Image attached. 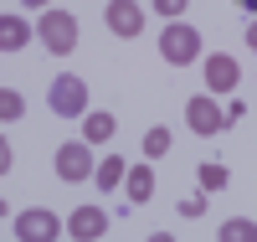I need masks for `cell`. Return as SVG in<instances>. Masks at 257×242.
Here are the masks:
<instances>
[{
    "mask_svg": "<svg viewBox=\"0 0 257 242\" xmlns=\"http://www.w3.org/2000/svg\"><path fill=\"white\" fill-rule=\"evenodd\" d=\"M47 103L57 119H88V77L77 72H57L47 88Z\"/></svg>",
    "mask_w": 257,
    "mask_h": 242,
    "instance_id": "cell-1",
    "label": "cell"
},
{
    "mask_svg": "<svg viewBox=\"0 0 257 242\" xmlns=\"http://www.w3.org/2000/svg\"><path fill=\"white\" fill-rule=\"evenodd\" d=\"M36 36H41V47H47L52 57H67L77 47V21H72V11H47L41 26H36Z\"/></svg>",
    "mask_w": 257,
    "mask_h": 242,
    "instance_id": "cell-2",
    "label": "cell"
},
{
    "mask_svg": "<svg viewBox=\"0 0 257 242\" xmlns=\"http://www.w3.org/2000/svg\"><path fill=\"white\" fill-rule=\"evenodd\" d=\"M160 57L170 62V67H185V62H196V57H201V31H196V26H185V21L165 26V36H160Z\"/></svg>",
    "mask_w": 257,
    "mask_h": 242,
    "instance_id": "cell-3",
    "label": "cell"
},
{
    "mask_svg": "<svg viewBox=\"0 0 257 242\" xmlns=\"http://www.w3.org/2000/svg\"><path fill=\"white\" fill-rule=\"evenodd\" d=\"M185 124H190V134H201V139H211V134H221V129L231 124L226 119V108L211 98V93H196L185 103Z\"/></svg>",
    "mask_w": 257,
    "mask_h": 242,
    "instance_id": "cell-4",
    "label": "cell"
},
{
    "mask_svg": "<svg viewBox=\"0 0 257 242\" xmlns=\"http://www.w3.org/2000/svg\"><path fill=\"white\" fill-rule=\"evenodd\" d=\"M57 237H62L57 211L31 206V211H21V216H16V242H57Z\"/></svg>",
    "mask_w": 257,
    "mask_h": 242,
    "instance_id": "cell-5",
    "label": "cell"
},
{
    "mask_svg": "<svg viewBox=\"0 0 257 242\" xmlns=\"http://www.w3.org/2000/svg\"><path fill=\"white\" fill-rule=\"evenodd\" d=\"M57 175H62V181H88V175H93V144H82V139H67V144H62L57 149Z\"/></svg>",
    "mask_w": 257,
    "mask_h": 242,
    "instance_id": "cell-6",
    "label": "cell"
},
{
    "mask_svg": "<svg viewBox=\"0 0 257 242\" xmlns=\"http://www.w3.org/2000/svg\"><path fill=\"white\" fill-rule=\"evenodd\" d=\"M67 232L77 242H103V232H108V211H103V206H77L67 216Z\"/></svg>",
    "mask_w": 257,
    "mask_h": 242,
    "instance_id": "cell-7",
    "label": "cell"
},
{
    "mask_svg": "<svg viewBox=\"0 0 257 242\" xmlns=\"http://www.w3.org/2000/svg\"><path fill=\"white\" fill-rule=\"evenodd\" d=\"M108 31L123 36V41H134L144 31V6H134V0H113V6H108Z\"/></svg>",
    "mask_w": 257,
    "mask_h": 242,
    "instance_id": "cell-8",
    "label": "cell"
},
{
    "mask_svg": "<svg viewBox=\"0 0 257 242\" xmlns=\"http://www.w3.org/2000/svg\"><path fill=\"white\" fill-rule=\"evenodd\" d=\"M237 57H226V52H216V57H206V88H211V98L216 93H231L237 88Z\"/></svg>",
    "mask_w": 257,
    "mask_h": 242,
    "instance_id": "cell-9",
    "label": "cell"
},
{
    "mask_svg": "<svg viewBox=\"0 0 257 242\" xmlns=\"http://www.w3.org/2000/svg\"><path fill=\"white\" fill-rule=\"evenodd\" d=\"M123 191H128V201H134V206H144L149 196H155V170H149V165H134V170L123 175Z\"/></svg>",
    "mask_w": 257,
    "mask_h": 242,
    "instance_id": "cell-10",
    "label": "cell"
},
{
    "mask_svg": "<svg viewBox=\"0 0 257 242\" xmlns=\"http://www.w3.org/2000/svg\"><path fill=\"white\" fill-rule=\"evenodd\" d=\"M118 134V119L113 114H93V119H82V144H108Z\"/></svg>",
    "mask_w": 257,
    "mask_h": 242,
    "instance_id": "cell-11",
    "label": "cell"
},
{
    "mask_svg": "<svg viewBox=\"0 0 257 242\" xmlns=\"http://www.w3.org/2000/svg\"><path fill=\"white\" fill-rule=\"evenodd\" d=\"M26 41H31L26 21H16V16L6 11V21H0V47H6V52H21V47H26Z\"/></svg>",
    "mask_w": 257,
    "mask_h": 242,
    "instance_id": "cell-12",
    "label": "cell"
},
{
    "mask_svg": "<svg viewBox=\"0 0 257 242\" xmlns=\"http://www.w3.org/2000/svg\"><path fill=\"white\" fill-rule=\"evenodd\" d=\"M216 242H257V222H247V216H231V222L216 227Z\"/></svg>",
    "mask_w": 257,
    "mask_h": 242,
    "instance_id": "cell-13",
    "label": "cell"
},
{
    "mask_svg": "<svg viewBox=\"0 0 257 242\" xmlns=\"http://www.w3.org/2000/svg\"><path fill=\"white\" fill-rule=\"evenodd\" d=\"M196 181H201V191H226L231 170H226V165H216V160H201V165H196Z\"/></svg>",
    "mask_w": 257,
    "mask_h": 242,
    "instance_id": "cell-14",
    "label": "cell"
},
{
    "mask_svg": "<svg viewBox=\"0 0 257 242\" xmlns=\"http://www.w3.org/2000/svg\"><path fill=\"white\" fill-rule=\"evenodd\" d=\"M123 175H128L123 155H108V160H98V191H113V186H123Z\"/></svg>",
    "mask_w": 257,
    "mask_h": 242,
    "instance_id": "cell-15",
    "label": "cell"
},
{
    "mask_svg": "<svg viewBox=\"0 0 257 242\" xmlns=\"http://www.w3.org/2000/svg\"><path fill=\"white\" fill-rule=\"evenodd\" d=\"M144 155H149V160L170 155V129H149V134H144Z\"/></svg>",
    "mask_w": 257,
    "mask_h": 242,
    "instance_id": "cell-16",
    "label": "cell"
},
{
    "mask_svg": "<svg viewBox=\"0 0 257 242\" xmlns=\"http://www.w3.org/2000/svg\"><path fill=\"white\" fill-rule=\"evenodd\" d=\"M21 114H26V98H21V93H11V88H6V93H0V119H6V124H16Z\"/></svg>",
    "mask_w": 257,
    "mask_h": 242,
    "instance_id": "cell-17",
    "label": "cell"
},
{
    "mask_svg": "<svg viewBox=\"0 0 257 242\" xmlns=\"http://www.w3.org/2000/svg\"><path fill=\"white\" fill-rule=\"evenodd\" d=\"M180 216H206V191L185 196V201H180Z\"/></svg>",
    "mask_w": 257,
    "mask_h": 242,
    "instance_id": "cell-18",
    "label": "cell"
},
{
    "mask_svg": "<svg viewBox=\"0 0 257 242\" xmlns=\"http://www.w3.org/2000/svg\"><path fill=\"white\" fill-rule=\"evenodd\" d=\"M165 21H170V26H175V21H180V11H185V0H160V6H155Z\"/></svg>",
    "mask_w": 257,
    "mask_h": 242,
    "instance_id": "cell-19",
    "label": "cell"
},
{
    "mask_svg": "<svg viewBox=\"0 0 257 242\" xmlns=\"http://www.w3.org/2000/svg\"><path fill=\"white\" fill-rule=\"evenodd\" d=\"M242 41H247V47L257 52V21H252V26H247V36H242Z\"/></svg>",
    "mask_w": 257,
    "mask_h": 242,
    "instance_id": "cell-20",
    "label": "cell"
},
{
    "mask_svg": "<svg viewBox=\"0 0 257 242\" xmlns=\"http://www.w3.org/2000/svg\"><path fill=\"white\" fill-rule=\"evenodd\" d=\"M149 242H175V237H170V232H155V237H149Z\"/></svg>",
    "mask_w": 257,
    "mask_h": 242,
    "instance_id": "cell-21",
    "label": "cell"
}]
</instances>
